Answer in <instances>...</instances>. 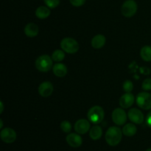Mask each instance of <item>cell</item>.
I'll use <instances>...</instances> for the list:
<instances>
[{"label":"cell","mask_w":151,"mask_h":151,"mask_svg":"<svg viewBox=\"0 0 151 151\" xmlns=\"http://www.w3.org/2000/svg\"><path fill=\"white\" fill-rule=\"evenodd\" d=\"M122 137V131L117 127H111L106 133V141L110 146H116L120 143Z\"/></svg>","instance_id":"1"},{"label":"cell","mask_w":151,"mask_h":151,"mask_svg":"<svg viewBox=\"0 0 151 151\" xmlns=\"http://www.w3.org/2000/svg\"><path fill=\"white\" fill-rule=\"evenodd\" d=\"M52 59L48 55H42L37 58L35 61V67L41 72H48L52 68Z\"/></svg>","instance_id":"2"},{"label":"cell","mask_w":151,"mask_h":151,"mask_svg":"<svg viewBox=\"0 0 151 151\" xmlns=\"http://www.w3.org/2000/svg\"><path fill=\"white\" fill-rule=\"evenodd\" d=\"M88 120L94 124H99L102 122L105 116L104 110L100 106L96 105L89 109L87 113Z\"/></svg>","instance_id":"3"},{"label":"cell","mask_w":151,"mask_h":151,"mask_svg":"<svg viewBox=\"0 0 151 151\" xmlns=\"http://www.w3.org/2000/svg\"><path fill=\"white\" fill-rule=\"evenodd\" d=\"M60 47L63 51L69 54L77 53L79 50V44L78 41L70 37L63 38L60 41Z\"/></svg>","instance_id":"4"},{"label":"cell","mask_w":151,"mask_h":151,"mask_svg":"<svg viewBox=\"0 0 151 151\" xmlns=\"http://www.w3.org/2000/svg\"><path fill=\"white\" fill-rule=\"evenodd\" d=\"M122 14L125 17H132L137 11V4L134 0H126L121 8Z\"/></svg>","instance_id":"5"},{"label":"cell","mask_w":151,"mask_h":151,"mask_svg":"<svg viewBox=\"0 0 151 151\" xmlns=\"http://www.w3.org/2000/svg\"><path fill=\"white\" fill-rule=\"evenodd\" d=\"M137 104L139 107L143 110L151 109V94L142 92L137 96Z\"/></svg>","instance_id":"6"},{"label":"cell","mask_w":151,"mask_h":151,"mask_svg":"<svg viewBox=\"0 0 151 151\" xmlns=\"http://www.w3.org/2000/svg\"><path fill=\"white\" fill-rule=\"evenodd\" d=\"M111 118L114 123L117 125H122L127 121L126 113L122 108H116L112 112Z\"/></svg>","instance_id":"7"},{"label":"cell","mask_w":151,"mask_h":151,"mask_svg":"<svg viewBox=\"0 0 151 151\" xmlns=\"http://www.w3.org/2000/svg\"><path fill=\"white\" fill-rule=\"evenodd\" d=\"M0 137L4 142L7 144L13 143L16 139V133L13 129L6 127L2 129L0 133Z\"/></svg>","instance_id":"8"},{"label":"cell","mask_w":151,"mask_h":151,"mask_svg":"<svg viewBox=\"0 0 151 151\" xmlns=\"http://www.w3.org/2000/svg\"><path fill=\"white\" fill-rule=\"evenodd\" d=\"M128 117L132 122L140 124L144 121V115L141 110L137 108H132L128 113Z\"/></svg>","instance_id":"9"},{"label":"cell","mask_w":151,"mask_h":151,"mask_svg":"<svg viewBox=\"0 0 151 151\" xmlns=\"http://www.w3.org/2000/svg\"><path fill=\"white\" fill-rule=\"evenodd\" d=\"M54 87L50 81H44L38 87V93L43 97H48L52 93Z\"/></svg>","instance_id":"10"},{"label":"cell","mask_w":151,"mask_h":151,"mask_svg":"<svg viewBox=\"0 0 151 151\" xmlns=\"http://www.w3.org/2000/svg\"><path fill=\"white\" fill-rule=\"evenodd\" d=\"M90 123L86 119H79L75 122V130L78 134H85L89 130Z\"/></svg>","instance_id":"11"},{"label":"cell","mask_w":151,"mask_h":151,"mask_svg":"<svg viewBox=\"0 0 151 151\" xmlns=\"http://www.w3.org/2000/svg\"><path fill=\"white\" fill-rule=\"evenodd\" d=\"M135 102V97L131 93H126L119 99V105L122 108H128L132 106Z\"/></svg>","instance_id":"12"},{"label":"cell","mask_w":151,"mask_h":151,"mask_svg":"<svg viewBox=\"0 0 151 151\" xmlns=\"http://www.w3.org/2000/svg\"><path fill=\"white\" fill-rule=\"evenodd\" d=\"M66 142L69 146L72 147H79L83 143V139L80 135L77 133H69L66 136Z\"/></svg>","instance_id":"13"},{"label":"cell","mask_w":151,"mask_h":151,"mask_svg":"<svg viewBox=\"0 0 151 151\" xmlns=\"http://www.w3.org/2000/svg\"><path fill=\"white\" fill-rule=\"evenodd\" d=\"M38 31H39V29H38V25L32 22L27 24L24 28V33L26 34L27 36L29 38H33L36 36L38 34Z\"/></svg>","instance_id":"14"},{"label":"cell","mask_w":151,"mask_h":151,"mask_svg":"<svg viewBox=\"0 0 151 151\" xmlns=\"http://www.w3.org/2000/svg\"><path fill=\"white\" fill-rule=\"evenodd\" d=\"M53 73L58 77H63L67 73V68L63 63L55 64L52 67Z\"/></svg>","instance_id":"15"},{"label":"cell","mask_w":151,"mask_h":151,"mask_svg":"<svg viewBox=\"0 0 151 151\" xmlns=\"http://www.w3.org/2000/svg\"><path fill=\"white\" fill-rule=\"evenodd\" d=\"M106 41V38L105 36L102 34H98L93 37L91 40V46L95 49H100L105 45Z\"/></svg>","instance_id":"16"},{"label":"cell","mask_w":151,"mask_h":151,"mask_svg":"<svg viewBox=\"0 0 151 151\" xmlns=\"http://www.w3.org/2000/svg\"><path fill=\"white\" fill-rule=\"evenodd\" d=\"M102 135H103V130L100 126L95 125L89 130V136L92 140H98L101 138Z\"/></svg>","instance_id":"17"},{"label":"cell","mask_w":151,"mask_h":151,"mask_svg":"<svg viewBox=\"0 0 151 151\" xmlns=\"http://www.w3.org/2000/svg\"><path fill=\"white\" fill-rule=\"evenodd\" d=\"M50 10L47 7L40 6L35 10V16L40 19H44L50 16Z\"/></svg>","instance_id":"18"},{"label":"cell","mask_w":151,"mask_h":151,"mask_svg":"<svg viewBox=\"0 0 151 151\" xmlns=\"http://www.w3.org/2000/svg\"><path fill=\"white\" fill-rule=\"evenodd\" d=\"M137 128L135 124L132 123H128L125 124L122 128V133L126 136H133L137 133Z\"/></svg>","instance_id":"19"},{"label":"cell","mask_w":151,"mask_h":151,"mask_svg":"<svg viewBox=\"0 0 151 151\" xmlns=\"http://www.w3.org/2000/svg\"><path fill=\"white\" fill-rule=\"evenodd\" d=\"M140 56L145 62L151 61V46L145 45L140 50Z\"/></svg>","instance_id":"20"},{"label":"cell","mask_w":151,"mask_h":151,"mask_svg":"<svg viewBox=\"0 0 151 151\" xmlns=\"http://www.w3.org/2000/svg\"><path fill=\"white\" fill-rule=\"evenodd\" d=\"M65 58V53L63 50H55L52 54V59L53 61L60 62L63 61Z\"/></svg>","instance_id":"21"},{"label":"cell","mask_w":151,"mask_h":151,"mask_svg":"<svg viewBox=\"0 0 151 151\" xmlns=\"http://www.w3.org/2000/svg\"><path fill=\"white\" fill-rule=\"evenodd\" d=\"M60 128L64 133H69L72 130V124L69 121H63L60 124Z\"/></svg>","instance_id":"22"},{"label":"cell","mask_w":151,"mask_h":151,"mask_svg":"<svg viewBox=\"0 0 151 151\" xmlns=\"http://www.w3.org/2000/svg\"><path fill=\"white\" fill-rule=\"evenodd\" d=\"M134 89V84L130 80H126L123 83V90H125V93H131Z\"/></svg>","instance_id":"23"},{"label":"cell","mask_w":151,"mask_h":151,"mask_svg":"<svg viewBox=\"0 0 151 151\" xmlns=\"http://www.w3.org/2000/svg\"><path fill=\"white\" fill-rule=\"evenodd\" d=\"M44 1L50 8H55L60 4V0H44Z\"/></svg>","instance_id":"24"},{"label":"cell","mask_w":151,"mask_h":151,"mask_svg":"<svg viewBox=\"0 0 151 151\" xmlns=\"http://www.w3.org/2000/svg\"><path fill=\"white\" fill-rule=\"evenodd\" d=\"M142 87L145 90H151V78H146L142 84Z\"/></svg>","instance_id":"25"},{"label":"cell","mask_w":151,"mask_h":151,"mask_svg":"<svg viewBox=\"0 0 151 151\" xmlns=\"http://www.w3.org/2000/svg\"><path fill=\"white\" fill-rule=\"evenodd\" d=\"M70 3L75 7H81L85 4L86 0H69Z\"/></svg>","instance_id":"26"},{"label":"cell","mask_w":151,"mask_h":151,"mask_svg":"<svg viewBox=\"0 0 151 151\" xmlns=\"http://www.w3.org/2000/svg\"><path fill=\"white\" fill-rule=\"evenodd\" d=\"M146 122L147 124L151 128V111H150L148 114H147V118H146Z\"/></svg>","instance_id":"27"},{"label":"cell","mask_w":151,"mask_h":151,"mask_svg":"<svg viewBox=\"0 0 151 151\" xmlns=\"http://www.w3.org/2000/svg\"><path fill=\"white\" fill-rule=\"evenodd\" d=\"M0 106H1V110H0V113H2V112H3V110H4V105H3V103H2V102H0Z\"/></svg>","instance_id":"28"},{"label":"cell","mask_w":151,"mask_h":151,"mask_svg":"<svg viewBox=\"0 0 151 151\" xmlns=\"http://www.w3.org/2000/svg\"><path fill=\"white\" fill-rule=\"evenodd\" d=\"M0 123H1V126H0V127L1 128H2V124H3V122H2V120H0Z\"/></svg>","instance_id":"29"},{"label":"cell","mask_w":151,"mask_h":151,"mask_svg":"<svg viewBox=\"0 0 151 151\" xmlns=\"http://www.w3.org/2000/svg\"><path fill=\"white\" fill-rule=\"evenodd\" d=\"M146 151H151V148H149V149H147Z\"/></svg>","instance_id":"30"}]
</instances>
